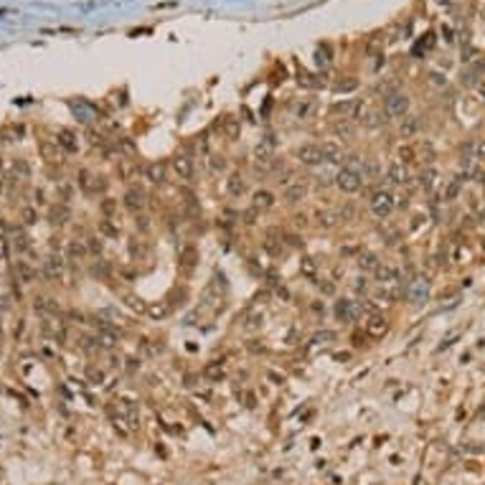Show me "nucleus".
Wrapping results in <instances>:
<instances>
[{"instance_id":"obj_1","label":"nucleus","mask_w":485,"mask_h":485,"mask_svg":"<svg viewBox=\"0 0 485 485\" xmlns=\"http://www.w3.org/2000/svg\"><path fill=\"white\" fill-rule=\"evenodd\" d=\"M335 186L343 190V193H358L363 188V175L358 168H350V165H343L341 170L335 173Z\"/></svg>"},{"instance_id":"obj_2","label":"nucleus","mask_w":485,"mask_h":485,"mask_svg":"<svg viewBox=\"0 0 485 485\" xmlns=\"http://www.w3.org/2000/svg\"><path fill=\"white\" fill-rule=\"evenodd\" d=\"M369 206H371V214H374V216L386 218V216L394 211L396 198L389 193V190H376V193L371 196V201H369Z\"/></svg>"},{"instance_id":"obj_3","label":"nucleus","mask_w":485,"mask_h":485,"mask_svg":"<svg viewBox=\"0 0 485 485\" xmlns=\"http://www.w3.org/2000/svg\"><path fill=\"white\" fill-rule=\"evenodd\" d=\"M295 158L300 160L302 165L315 168V165L323 163V150H320V145H315V142H305V145H300V148L295 150Z\"/></svg>"},{"instance_id":"obj_4","label":"nucleus","mask_w":485,"mask_h":485,"mask_svg":"<svg viewBox=\"0 0 485 485\" xmlns=\"http://www.w3.org/2000/svg\"><path fill=\"white\" fill-rule=\"evenodd\" d=\"M148 196H145V190L140 188V186H130L127 190H125V196H122V206L127 211H132V214H140L142 209H145V201Z\"/></svg>"},{"instance_id":"obj_5","label":"nucleus","mask_w":485,"mask_h":485,"mask_svg":"<svg viewBox=\"0 0 485 485\" xmlns=\"http://www.w3.org/2000/svg\"><path fill=\"white\" fill-rule=\"evenodd\" d=\"M363 333L369 335V338H374V341H381L386 333H389V320L384 318V315H369L366 318V323H363Z\"/></svg>"},{"instance_id":"obj_6","label":"nucleus","mask_w":485,"mask_h":485,"mask_svg":"<svg viewBox=\"0 0 485 485\" xmlns=\"http://www.w3.org/2000/svg\"><path fill=\"white\" fill-rule=\"evenodd\" d=\"M79 186L84 193H105L107 190V178H99V175H92L89 170H81L79 173Z\"/></svg>"},{"instance_id":"obj_7","label":"nucleus","mask_w":485,"mask_h":485,"mask_svg":"<svg viewBox=\"0 0 485 485\" xmlns=\"http://www.w3.org/2000/svg\"><path fill=\"white\" fill-rule=\"evenodd\" d=\"M333 315L341 323H353L358 318V305L353 300H338L333 305Z\"/></svg>"},{"instance_id":"obj_8","label":"nucleus","mask_w":485,"mask_h":485,"mask_svg":"<svg viewBox=\"0 0 485 485\" xmlns=\"http://www.w3.org/2000/svg\"><path fill=\"white\" fill-rule=\"evenodd\" d=\"M320 150H323V163H330V165H341L343 160H346V153H343V148L338 142H333V140H328V142H323L320 145Z\"/></svg>"},{"instance_id":"obj_9","label":"nucleus","mask_w":485,"mask_h":485,"mask_svg":"<svg viewBox=\"0 0 485 485\" xmlns=\"http://www.w3.org/2000/svg\"><path fill=\"white\" fill-rule=\"evenodd\" d=\"M170 168H173V173L178 175L181 181H190V178H193V163H190L188 155H175L170 160Z\"/></svg>"},{"instance_id":"obj_10","label":"nucleus","mask_w":485,"mask_h":485,"mask_svg":"<svg viewBox=\"0 0 485 485\" xmlns=\"http://www.w3.org/2000/svg\"><path fill=\"white\" fill-rule=\"evenodd\" d=\"M274 203H277V198H274L272 190H267V188L254 190V193H252V209H257V211H269V209H274Z\"/></svg>"},{"instance_id":"obj_11","label":"nucleus","mask_w":485,"mask_h":485,"mask_svg":"<svg viewBox=\"0 0 485 485\" xmlns=\"http://www.w3.org/2000/svg\"><path fill=\"white\" fill-rule=\"evenodd\" d=\"M165 175H168V168L160 163V160H150V163L145 165V178H148L150 183H155V186H163Z\"/></svg>"},{"instance_id":"obj_12","label":"nucleus","mask_w":485,"mask_h":485,"mask_svg":"<svg viewBox=\"0 0 485 485\" xmlns=\"http://www.w3.org/2000/svg\"><path fill=\"white\" fill-rule=\"evenodd\" d=\"M386 112L391 117H404L409 112V99L404 94H391L386 97Z\"/></svg>"},{"instance_id":"obj_13","label":"nucleus","mask_w":485,"mask_h":485,"mask_svg":"<svg viewBox=\"0 0 485 485\" xmlns=\"http://www.w3.org/2000/svg\"><path fill=\"white\" fill-rule=\"evenodd\" d=\"M406 292H409V300H411V302H424V300H427V295H430V282L419 277V280L409 282Z\"/></svg>"},{"instance_id":"obj_14","label":"nucleus","mask_w":485,"mask_h":485,"mask_svg":"<svg viewBox=\"0 0 485 485\" xmlns=\"http://www.w3.org/2000/svg\"><path fill=\"white\" fill-rule=\"evenodd\" d=\"M198 264V249L193 246V244H188V246H183L181 249V257H178V267L183 269V272H190Z\"/></svg>"},{"instance_id":"obj_15","label":"nucleus","mask_w":485,"mask_h":485,"mask_svg":"<svg viewBox=\"0 0 485 485\" xmlns=\"http://www.w3.org/2000/svg\"><path fill=\"white\" fill-rule=\"evenodd\" d=\"M406 165L404 163H399V160H394V163L386 168V181L391 183V186H404L406 183Z\"/></svg>"},{"instance_id":"obj_16","label":"nucleus","mask_w":485,"mask_h":485,"mask_svg":"<svg viewBox=\"0 0 485 485\" xmlns=\"http://www.w3.org/2000/svg\"><path fill=\"white\" fill-rule=\"evenodd\" d=\"M226 193L231 198H242L246 193V181L242 178V173H231L226 178Z\"/></svg>"},{"instance_id":"obj_17","label":"nucleus","mask_w":485,"mask_h":485,"mask_svg":"<svg viewBox=\"0 0 485 485\" xmlns=\"http://www.w3.org/2000/svg\"><path fill=\"white\" fill-rule=\"evenodd\" d=\"M305 196H307V188H305L302 183H290V186H285V190H282L285 203H300V201H305Z\"/></svg>"},{"instance_id":"obj_18","label":"nucleus","mask_w":485,"mask_h":485,"mask_svg":"<svg viewBox=\"0 0 485 485\" xmlns=\"http://www.w3.org/2000/svg\"><path fill=\"white\" fill-rule=\"evenodd\" d=\"M201 376H203L206 381H221V378L226 376V369H224L221 361H209V363L203 366Z\"/></svg>"},{"instance_id":"obj_19","label":"nucleus","mask_w":485,"mask_h":485,"mask_svg":"<svg viewBox=\"0 0 485 485\" xmlns=\"http://www.w3.org/2000/svg\"><path fill=\"white\" fill-rule=\"evenodd\" d=\"M376 280L381 282V285H394V282H399V269L396 267H391V264H378V269H376Z\"/></svg>"},{"instance_id":"obj_20","label":"nucleus","mask_w":485,"mask_h":485,"mask_svg":"<svg viewBox=\"0 0 485 485\" xmlns=\"http://www.w3.org/2000/svg\"><path fill=\"white\" fill-rule=\"evenodd\" d=\"M338 211H330V209H320V211H315V224L320 226V229H333V226H338Z\"/></svg>"},{"instance_id":"obj_21","label":"nucleus","mask_w":485,"mask_h":485,"mask_svg":"<svg viewBox=\"0 0 485 485\" xmlns=\"http://www.w3.org/2000/svg\"><path fill=\"white\" fill-rule=\"evenodd\" d=\"M378 264H381V259H378V254H374V252H361V254H358V267H361L363 272H376Z\"/></svg>"},{"instance_id":"obj_22","label":"nucleus","mask_w":485,"mask_h":485,"mask_svg":"<svg viewBox=\"0 0 485 485\" xmlns=\"http://www.w3.org/2000/svg\"><path fill=\"white\" fill-rule=\"evenodd\" d=\"M221 130H224V137L234 142V140H237V137L242 135V122H239V120H234V117H226L224 125H221Z\"/></svg>"},{"instance_id":"obj_23","label":"nucleus","mask_w":485,"mask_h":485,"mask_svg":"<svg viewBox=\"0 0 485 485\" xmlns=\"http://www.w3.org/2000/svg\"><path fill=\"white\" fill-rule=\"evenodd\" d=\"M58 145H61L66 153H77V150H79V142H77V137H74V132H69V130H61V132H58Z\"/></svg>"},{"instance_id":"obj_24","label":"nucleus","mask_w":485,"mask_h":485,"mask_svg":"<svg viewBox=\"0 0 485 485\" xmlns=\"http://www.w3.org/2000/svg\"><path fill=\"white\" fill-rule=\"evenodd\" d=\"M97 346L105 348V350H112V348L117 346V333H114V330H107V328H102L99 335H97Z\"/></svg>"},{"instance_id":"obj_25","label":"nucleus","mask_w":485,"mask_h":485,"mask_svg":"<svg viewBox=\"0 0 485 485\" xmlns=\"http://www.w3.org/2000/svg\"><path fill=\"white\" fill-rule=\"evenodd\" d=\"M417 130H419V120L417 117H406V120H402V125H399V135L404 140H409V137L417 135Z\"/></svg>"},{"instance_id":"obj_26","label":"nucleus","mask_w":485,"mask_h":485,"mask_svg":"<svg viewBox=\"0 0 485 485\" xmlns=\"http://www.w3.org/2000/svg\"><path fill=\"white\" fill-rule=\"evenodd\" d=\"M254 160L259 165H269V160H272V148L269 145H257L254 148Z\"/></svg>"},{"instance_id":"obj_27","label":"nucleus","mask_w":485,"mask_h":485,"mask_svg":"<svg viewBox=\"0 0 485 485\" xmlns=\"http://www.w3.org/2000/svg\"><path fill=\"white\" fill-rule=\"evenodd\" d=\"M38 150H41V155L46 158V160H51V163H56V160L61 158V155H58V145H54V142H41Z\"/></svg>"},{"instance_id":"obj_28","label":"nucleus","mask_w":485,"mask_h":485,"mask_svg":"<svg viewBox=\"0 0 485 485\" xmlns=\"http://www.w3.org/2000/svg\"><path fill=\"white\" fill-rule=\"evenodd\" d=\"M99 234H105V237H120V226H117L112 218H102L99 221Z\"/></svg>"},{"instance_id":"obj_29","label":"nucleus","mask_w":485,"mask_h":485,"mask_svg":"<svg viewBox=\"0 0 485 485\" xmlns=\"http://www.w3.org/2000/svg\"><path fill=\"white\" fill-rule=\"evenodd\" d=\"M51 221L58 224V226H64L69 221V209H66V206H54V209H51Z\"/></svg>"},{"instance_id":"obj_30","label":"nucleus","mask_w":485,"mask_h":485,"mask_svg":"<svg viewBox=\"0 0 485 485\" xmlns=\"http://www.w3.org/2000/svg\"><path fill=\"white\" fill-rule=\"evenodd\" d=\"M396 155H399V163H404V165H409V163H414V160H417V153H414L411 145H402Z\"/></svg>"},{"instance_id":"obj_31","label":"nucleus","mask_w":485,"mask_h":485,"mask_svg":"<svg viewBox=\"0 0 485 485\" xmlns=\"http://www.w3.org/2000/svg\"><path fill=\"white\" fill-rule=\"evenodd\" d=\"M99 209H102V214H105V218H109L117 209H120V201H117V198H105V201L99 203Z\"/></svg>"},{"instance_id":"obj_32","label":"nucleus","mask_w":485,"mask_h":485,"mask_svg":"<svg viewBox=\"0 0 485 485\" xmlns=\"http://www.w3.org/2000/svg\"><path fill=\"white\" fill-rule=\"evenodd\" d=\"M300 269H302V274H307V277H315L318 264H315V259H313V257H305V259L300 262Z\"/></svg>"},{"instance_id":"obj_33","label":"nucleus","mask_w":485,"mask_h":485,"mask_svg":"<svg viewBox=\"0 0 485 485\" xmlns=\"http://www.w3.org/2000/svg\"><path fill=\"white\" fill-rule=\"evenodd\" d=\"M434 183H437V170H432V168H430V170H424V173H422V186L427 188V190H432V188H434Z\"/></svg>"},{"instance_id":"obj_34","label":"nucleus","mask_w":485,"mask_h":485,"mask_svg":"<svg viewBox=\"0 0 485 485\" xmlns=\"http://www.w3.org/2000/svg\"><path fill=\"white\" fill-rule=\"evenodd\" d=\"M460 196V181H450V186L445 188V201H455Z\"/></svg>"},{"instance_id":"obj_35","label":"nucleus","mask_w":485,"mask_h":485,"mask_svg":"<svg viewBox=\"0 0 485 485\" xmlns=\"http://www.w3.org/2000/svg\"><path fill=\"white\" fill-rule=\"evenodd\" d=\"M69 254L74 257V259H81L86 254V246L81 242H69Z\"/></svg>"},{"instance_id":"obj_36","label":"nucleus","mask_w":485,"mask_h":485,"mask_svg":"<svg viewBox=\"0 0 485 485\" xmlns=\"http://www.w3.org/2000/svg\"><path fill=\"white\" fill-rule=\"evenodd\" d=\"M61 267H64V264H61V259H56V257H51V259L46 262V272H49L51 277L61 274Z\"/></svg>"},{"instance_id":"obj_37","label":"nucleus","mask_w":485,"mask_h":485,"mask_svg":"<svg viewBox=\"0 0 485 485\" xmlns=\"http://www.w3.org/2000/svg\"><path fill=\"white\" fill-rule=\"evenodd\" d=\"M470 153H473V158H478V160H485V140H478V142L470 145Z\"/></svg>"},{"instance_id":"obj_38","label":"nucleus","mask_w":485,"mask_h":485,"mask_svg":"<svg viewBox=\"0 0 485 485\" xmlns=\"http://www.w3.org/2000/svg\"><path fill=\"white\" fill-rule=\"evenodd\" d=\"M125 300H127V305H130L135 313H142V310H145V302H142L137 295H125Z\"/></svg>"},{"instance_id":"obj_39","label":"nucleus","mask_w":485,"mask_h":485,"mask_svg":"<svg viewBox=\"0 0 485 485\" xmlns=\"http://www.w3.org/2000/svg\"><path fill=\"white\" fill-rule=\"evenodd\" d=\"M353 214H356V209H353V203H346V206H343V209H341V211H338V218H341V221H350V218H353Z\"/></svg>"},{"instance_id":"obj_40","label":"nucleus","mask_w":485,"mask_h":485,"mask_svg":"<svg viewBox=\"0 0 485 485\" xmlns=\"http://www.w3.org/2000/svg\"><path fill=\"white\" fill-rule=\"evenodd\" d=\"M135 226H137L142 234H148V231H150V218L142 216V214H137V216H135Z\"/></svg>"},{"instance_id":"obj_41","label":"nucleus","mask_w":485,"mask_h":485,"mask_svg":"<svg viewBox=\"0 0 485 485\" xmlns=\"http://www.w3.org/2000/svg\"><path fill=\"white\" fill-rule=\"evenodd\" d=\"M148 313H150V318L158 320V318H165V315H168V307H165V305H150Z\"/></svg>"},{"instance_id":"obj_42","label":"nucleus","mask_w":485,"mask_h":485,"mask_svg":"<svg viewBox=\"0 0 485 485\" xmlns=\"http://www.w3.org/2000/svg\"><path fill=\"white\" fill-rule=\"evenodd\" d=\"M335 135L346 137V142H348V140H353V130H350L348 125H335Z\"/></svg>"},{"instance_id":"obj_43","label":"nucleus","mask_w":485,"mask_h":485,"mask_svg":"<svg viewBox=\"0 0 485 485\" xmlns=\"http://www.w3.org/2000/svg\"><path fill=\"white\" fill-rule=\"evenodd\" d=\"M86 249H89L92 254H102V239H97V237H92L89 242H86Z\"/></svg>"},{"instance_id":"obj_44","label":"nucleus","mask_w":485,"mask_h":485,"mask_svg":"<svg viewBox=\"0 0 485 485\" xmlns=\"http://www.w3.org/2000/svg\"><path fill=\"white\" fill-rule=\"evenodd\" d=\"M259 325H262V315H259V313L249 315V320H246V330H254V328H259Z\"/></svg>"},{"instance_id":"obj_45","label":"nucleus","mask_w":485,"mask_h":485,"mask_svg":"<svg viewBox=\"0 0 485 485\" xmlns=\"http://www.w3.org/2000/svg\"><path fill=\"white\" fill-rule=\"evenodd\" d=\"M107 272H109L107 262H102V264H94V274H97V277H105V280H107Z\"/></svg>"},{"instance_id":"obj_46","label":"nucleus","mask_w":485,"mask_h":485,"mask_svg":"<svg viewBox=\"0 0 485 485\" xmlns=\"http://www.w3.org/2000/svg\"><path fill=\"white\" fill-rule=\"evenodd\" d=\"M211 168L218 173V170H226V158H214L211 160Z\"/></svg>"},{"instance_id":"obj_47","label":"nucleus","mask_w":485,"mask_h":485,"mask_svg":"<svg viewBox=\"0 0 485 485\" xmlns=\"http://www.w3.org/2000/svg\"><path fill=\"white\" fill-rule=\"evenodd\" d=\"M257 214H259L257 209H252V211H246V216H244V224H246V226H252V224H254V218H257Z\"/></svg>"},{"instance_id":"obj_48","label":"nucleus","mask_w":485,"mask_h":485,"mask_svg":"<svg viewBox=\"0 0 485 485\" xmlns=\"http://www.w3.org/2000/svg\"><path fill=\"white\" fill-rule=\"evenodd\" d=\"M320 292H323V295H335V287L330 282H325V285L320 282Z\"/></svg>"},{"instance_id":"obj_49","label":"nucleus","mask_w":485,"mask_h":485,"mask_svg":"<svg viewBox=\"0 0 485 485\" xmlns=\"http://www.w3.org/2000/svg\"><path fill=\"white\" fill-rule=\"evenodd\" d=\"M356 282H358V285H356V292H366V287H369V280H366V277H358Z\"/></svg>"},{"instance_id":"obj_50","label":"nucleus","mask_w":485,"mask_h":485,"mask_svg":"<svg viewBox=\"0 0 485 485\" xmlns=\"http://www.w3.org/2000/svg\"><path fill=\"white\" fill-rule=\"evenodd\" d=\"M267 376H269V381H272V384H285V376H280V374H274V371H269Z\"/></svg>"},{"instance_id":"obj_51","label":"nucleus","mask_w":485,"mask_h":485,"mask_svg":"<svg viewBox=\"0 0 485 485\" xmlns=\"http://www.w3.org/2000/svg\"><path fill=\"white\" fill-rule=\"evenodd\" d=\"M23 218H26V224H33V218H36V214H33L31 209H26V211H23Z\"/></svg>"},{"instance_id":"obj_52","label":"nucleus","mask_w":485,"mask_h":485,"mask_svg":"<svg viewBox=\"0 0 485 485\" xmlns=\"http://www.w3.org/2000/svg\"><path fill=\"white\" fill-rule=\"evenodd\" d=\"M196 381H198L196 374H186V386H196Z\"/></svg>"},{"instance_id":"obj_53","label":"nucleus","mask_w":485,"mask_h":485,"mask_svg":"<svg viewBox=\"0 0 485 485\" xmlns=\"http://www.w3.org/2000/svg\"><path fill=\"white\" fill-rule=\"evenodd\" d=\"M287 239H290L292 246H302V244H305V242H300V237H287Z\"/></svg>"},{"instance_id":"obj_54","label":"nucleus","mask_w":485,"mask_h":485,"mask_svg":"<svg viewBox=\"0 0 485 485\" xmlns=\"http://www.w3.org/2000/svg\"><path fill=\"white\" fill-rule=\"evenodd\" d=\"M295 218H297V226H305V224H307V218H305V216H295Z\"/></svg>"},{"instance_id":"obj_55","label":"nucleus","mask_w":485,"mask_h":485,"mask_svg":"<svg viewBox=\"0 0 485 485\" xmlns=\"http://www.w3.org/2000/svg\"><path fill=\"white\" fill-rule=\"evenodd\" d=\"M480 97H483V99H485V84H483V86H480Z\"/></svg>"}]
</instances>
